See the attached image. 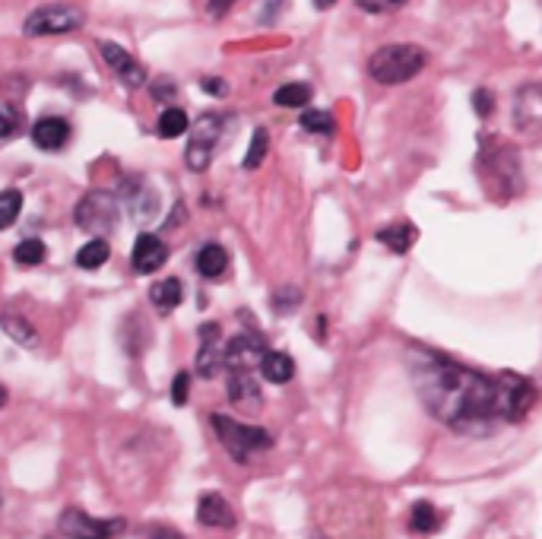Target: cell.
<instances>
[{
    "mask_svg": "<svg viewBox=\"0 0 542 539\" xmlns=\"http://www.w3.org/2000/svg\"><path fill=\"white\" fill-rule=\"evenodd\" d=\"M413 381L425 410L460 435H489L501 422L523 419L536 400L530 381L492 378L432 352L413 356Z\"/></svg>",
    "mask_w": 542,
    "mask_h": 539,
    "instance_id": "cell-1",
    "label": "cell"
},
{
    "mask_svg": "<svg viewBox=\"0 0 542 539\" xmlns=\"http://www.w3.org/2000/svg\"><path fill=\"white\" fill-rule=\"evenodd\" d=\"M422 67H425V51L416 45H384L368 58L371 80H378L384 86L409 83Z\"/></svg>",
    "mask_w": 542,
    "mask_h": 539,
    "instance_id": "cell-2",
    "label": "cell"
},
{
    "mask_svg": "<svg viewBox=\"0 0 542 539\" xmlns=\"http://www.w3.org/2000/svg\"><path fill=\"white\" fill-rule=\"evenodd\" d=\"M210 422H213V429H216V435H219V441H222V448H226L229 457L238 460V463H248L254 454L267 451L270 444H273L270 432L257 429V425L235 422V419L222 416V413L210 416Z\"/></svg>",
    "mask_w": 542,
    "mask_h": 539,
    "instance_id": "cell-3",
    "label": "cell"
},
{
    "mask_svg": "<svg viewBox=\"0 0 542 539\" xmlns=\"http://www.w3.org/2000/svg\"><path fill=\"white\" fill-rule=\"evenodd\" d=\"M118 216H121V200L111 191H89L77 203V210H73V222L89 235L111 232L118 226Z\"/></svg>",
    "mask_w": 542,
    "mask_h": 539,
    "instance_id": "cell-4",
    "label": "cell"
},
{
    "mask_svg": "<svg viewBox=\"0 0 542 539\" xmlns=\"http://www.w3.org/2000/svg\"><path fill=\"white\" fill-rule=\"evenodd\" d=\"M83 26V10L70 7V4H48L39 7L26 16L23 32L29 39H42V35H67V32H77Z\"/></svg>",
    "mask_w": 542,
    "mask_h": 539,
    "instance_id": "cell-5",
    "label": "cell"
},
{
    "mask_svg": "<svg viewBox=\"0 0 542 539\" xmlns=\"http://www.w3.org/2000/svg\"><path fill=\"white\" fill-rule=\"evenodd\" d=\"M222 137V118L207 111L200 115L191 127V137H188V150H184V165L191 172H207L210 162H213V150Z\"/></svg>",
    "mask_w": 542,
    "mask_h": 539,
    "instance_id": "cell-6",
    "label": "cell"
},
{
    "mask_svg": "<svg viewBox=\"0 0 542 539\" xmlns=\"http://www.w3.org/2000/svg\"><path fill=\"white\" fill-rule=\"evenodd\" d=\"M58 527L67 539H115L127 530V520L121 517L99 520V517H89L80 508H67L58 520Z\"/></svg>",
    "mask_w": 542,
    "mask_h": 539,
    "instance_id": "cell-7",
    "label": "cell"
},
{
    "mask_svg": "<svg viewBox=\"0 0 542 539\" xmlns=\"http://www.w3.org/2000/svg\"><path fill=\"white\" fill-rule=\"evenodd\" d=\"M267 352V343L257 337V333H238L226 343V362L229 371H251V368H260V359H264Z\"/></svg>",
    "mask_w": 542,
    "mask_h": 539,
    "instance_id": "cell-8",
    "label": "cell"
},
{
    "mask_svg": "<svg viewBox=\"0 0 542 539\" xmlns=\"http://www.w3.org/2000/svg\"><path fill=\"white\" fill-rule=\"evenodd\" d=\"M197 333H200L197 375L200 378H213V375H219V368H226V362H222V356H226V346H222L219 324H203Z\"/></svg>",
    "mask_w": 542,
    "mask_h": 539,
    "instance_id": "cell-9",
    "label": "cell"
},
{
    "mask_svg": "<svg viewBox=\"0 0 542 539\" xmlns=\"http://www.w3.org/2000/svg\"><path fill=\"white\" fill-rule=\"evenodd\" d=\"M99 51H102V58H105V64L115 70V77L127 86V89H137V86H143V80H146V73H143V67L130 58V51L127 48H121V45H115V42H99Z\"/></svg>",
    "mask_w": 542,
    "mask_h": 539,
    "instance_id": "cell-10",
    "label": "cell"
},
{
    "mask_svg": "<svg viewBox=\"0 0 542 539\" xmlns=\"http://www.w3.org/2000/svg\"><path fill=\"white\" fill-rule=\"evenodd\" d=\"M130 260H134V270L149 276V273H156L162 270V264L168 260V245L153 235V232H143L137 241H134V254H130Z\"/></svg>",
    "mask_w": 542,
    "mask_h": 539,
    "instance_id": "cell-11",
    "label": "cell"
},
{
    "mask_svg": "<svg viewBox=\"0 0 542 539\" xmlns=\"http://www.w3.org/2000/svg\"><path fill=\"white\" fill-rule=\"evenodd\" d=\"M197 520L203 527L229 530V527H235V511L229 508V501L222 498L219 492H203L200 501H197Z\"/></svg>",
    "mask_w": 542,
    "mask_h": 539,
    "instance_id": "cell-12",
    "label": "cell"
},
{
    "mask_svg": "<svg viewBox=\"0 0 542 539\" xmlns=\"http://www.w3.org/2000/svg\"><path fill=\"white\" fill-rule=\"evenodd\" d=\"M32 143L39 146V150H48V153H58V150H64L67 146V140H70V124L64 121V118H42V121H35L32 124Z\"/></svg>",
    "mask_w": 542,
    "mask_h": 539,
    "instance_id": "cell-13",
    "label": "cell"
},
{
    "mask_svg": "<svg viewBox=\"0 0 542 539\" xmlns=\"http://www.w3.org/2000/svg\"><path fill=\"white\" fill-rule=\"evenodd\" d=\"M127 213L137 222H149L159 216V194L149 188V184H130V191L124 197Z\"/></svg>",
    "mask_w": 542,
    "mask_h": 539,
    "instance_id": "cell-14",
    "label": "cell"
},
{
    "mask_svg": "<svg viewBox=\"0 0 542 539\" xmlns=\"http://www.w3.org/2000/svg\"><path fill=\"white\" fill-rule=\"evenodd\" d=\"M229 400L238 406V410H257L260 387L251 371H229Z\"/></svg>",
    "mask_w": 542,
    "mask_h": 539,
    "instance_id": "cell-15",
    "label": "cell"
},
{
    "mask_svg": "<svg viewBox=\"0 0 542 539\" xmlns=\"http://www.w3.org/2000/svg\"><path fill=\"white\" fill-rule=\"evenodd\" d=\"M194 267L200 276H207V280H219V276L229 270V251L222 245H203L197 251Z\"/></svg>",
    "mask_w": 542,
    "mask_h": 539,
    "instance_id": "cell-16",
    "label": "cell"
},
{
    "mask_svg": "<svg viewBox=\"0 0 542 539\" xmlns=\"http://www.w3.org/2000/svg\"><path fill=\"white\" fill-rule=\"evenodd\" d=\"M184 299V286L181 280H175V276H168V280H159L153 283V289H149V302H153V308L159 314H168V311H175Z\"/></svg>",
    "mask_w": 542,
    "mask_h": 539,
    "instance_id": "cell-17",
    "label": "cell"
},
{
    "mask_svg": "<svg viewBox=\"0 0 542 539\" xmlns=\"http://www.w3.org/2000/svg\"><path fill=\"white\" fill-rule=\"evenodd\" d=\"M260 375H264V381H270V384H286L295 375V362H292V356H286V352L267 349L264 359H260Z\"/></svg>",
    "mask_w": 542,
    "mask_h": 539,
    "instance_id": "cell-18",
    "label": "cell"
},
{
    "mask_svg": "<svg viewBox=\"0 0 542 539\" xmlns=\"http://www.w3.org/2000/svg\"><path fill=\"white\" fill-rule=\"evenodd\" d=\"M0 327H4V333L20 346H35L39 343V330H35L26 318H20V314H0Z\"/></svg>",
    "mask_w": 542,
    "mask_h": 539,
    "instance_id": "cell-19",
    "label": "cell"
},
{
    "mask_svg": "<svg viewBox=\"0 0 542 539\" xmlns=\"http://www.w3.org/2000/svg\"><path fill=\"white\" fill-rule=\"evenodd\" d=\"M108 257H111L108 241H105L102 235H92L86 245L77 251V267H83V270H99V267H105Z\"/></svg>",
    "mask_w": 542,
    "mask_h": 539,
    "instance_id": "cell-20",
    "label": "cell"
},
{
    "mask_svg": "<svg viewBox=\"0 0 542 539\" xmlns=\"http://www.w3.org/2000/svg\"><path fill=\"white\" fill-rule=\"evenodd\" d=\"M378 241L381 245H387L394 254H406L409 248H413V241H416V229L413 226H387L378 232Z\"/></svg>",
    "mask_w": 542,
    "mask_h": 539,
    "instance_id": "cell-21",
    "label": "cell"
},
{
    "mask_svg": "<svg viewBox=\"0 0 542 539\" xmlns=\"http://www.w3.org/2000/svg\"><path fill=\"white\" fill-rule=\"evenodd\" d=\"M159 137L162 140H175V137H181V134H188L191 130V121H188V115H184L181 108H165L162 115H159Z\"/></svg>",
    "mask_w": 542,
    "mask_h": 539,
    "instance_id": "cell-22",
    "label": "cell"
},
{
    "mask_svg": "<svg viewBox=\"0 0 542 539\" xmlns=\"http://www.w3.org/2000/svg\"><path fill=\"white\" fill-rule=\"evenodd\" d=\"M311 102V86L305 83H286L273 92V105L279 108H305Z\"/></svg>",
    "mask_w": 542,
    "mask_h": 539,
    "instance_id": "cell-23",
    "label": "cell"
},
{
    "mask_svg": "<svg viewBox=\"0 0 542 539\" xmlns=\"http://www.w3.org/2000/svg\"><path fill=\"white\" fill-rule=\"evenodd\" d=\"M23 124H26V111L20 105L13 102L0 105V140H13L23 130Z\"/></svg>",
    "mask_w": 542,
    "mask_h": 539,
    "instance_id": "cell-24",
    "label": "cell"
},
{
    "mask_svg": "<svg viewBox=\"0 0 542 539\" xmlns=\"http://www.w3.org/2000/svg\"><path fill=\"white\" fill-rule=\"evenodd\" d=\"M13 257H16V264H20V267H39L42 260L48 257V248H45L42 238H23L20 245H16Z\"/></svg>",
    "mask_w": 542,
    "mask_h": 539,
    "instance_id": "cell-25",
    "label": "cell"
},
{
    "mask_svg": "<svg viewBox=\"0 0 542 539\" xmlns=\"http://www.w3.org/2000/svg\"><path fill=\"white\" fill-rule=\"evenodd\" d=\"M20 213H23V194L20 191L10 188V191L0 194V232L10 229L13 222L20 219Z\"/></svg>",
    "mask_w": 542,
    "mask_h": 539,
    "instance_id": "cell-26",
    "label": "cell"
},
{
    "mask_svg": "<svg viewBox=\"0 0 542 539\" xmlns=\"http://www.w3.org/2000/svg\"><path fill=\"white\" fill-rule=\"evenodd\" d=\"M435 527H438L435 508L428 505V501H419V505L413 508V514H409V530H413V533H432Z\"/></svg>",
    "mask_w": 542,
    "mask_h": 539,
    "instance_id": "cell-27",
    "label": "cell"
},
{
    "mask_svg": "<svg viewBox=\"0 0 542 539\" xmlns=\"http://www.w3.org/2000/svg\"><path fill=\"white\" fill-rule=\"evenodd\" d=\"M270 150V134L264 127H257L254 134H251V146H248V156H245V169H257L260 162H264Z\"/></svg>",
    "mask_w": 542,
    "mask_h": 539,
    "instance_id": "cell-28",
    "label": "cell"
},
{
    "mask_svg": "<svg viewBox=\"0 0 542 539\" xmlns=\"http://www.w3.org/2000/svg\"><path fill=\"white\" fill-rule=\"evenodd\" d=\"M302 127L308 134H321V137H330L333 134V118L327 111H317V108H305L302 111Z\"/></svg>",
    "mask_w": 542,
    "mask_h": 539,
    "instance_id": "cell-29",
    "label": "cell"
},
{
    "mask_svg": "<svg viewBox=\"0 0 542 539\" xmlns=\"http://www.w3.org/2000/svg\"><path fill=\"white\" fill-rule=\"evenodd\" d=\"M188 394H191V375H188V371H178L175 381H172V403L184 406V403H188Z\"/></svg>",
    "mask_w": 542,
    "mask_h": 539,
    "instance_id": "cell-30",
    "label": "cell"
},
{
    "mask_svg": "<svg viewBox=\"0 0 542 539\" xmlns=\"http://www.w3.org/2000/svg\"><path fill=\"white\" fill-rule=\"evenodd\" d=\"M406 0H355V7L359 10H365V13H390V10H397V7H403Z\"/></svg>",
    "mask_w": 542,
    "mask_h": 539,
    "instance_id": "cell-31",
    "label": "cell"
},
{
    "mask_svg": "<svg viewBox=\"0 0 542 539\" xmlns=\"http://www.w3.org/2000/svg\"><path fill=\"white\" fill-rule=\"evenodd\" d=\"M473 105H476V115H479V118H489L492 108H495L492 92H489V89H476V92H473Z\"/></svg>",
    "mask_w": 542,
    "mask_h": 539,
    "instance_id": "cell-32",
    "label": "cell"
},
{
    "mask_svg": "<svg viewBox=\"0 0 542 539\" xmlns=\"http://www.w3.org/2000/svg\"><path fill=\"white\" fill-rule=\"evenodd\" d=\"M235 4H238V0H210V4H207V13L213 16V20H222V16H226Z\"/></svg>",
    "mask_w": 542,
    "mask_h": 539,
    "instance_id": "cell-33",
    "label": "cell"
},
{
    "mask_svg": "<svg viewBox=\"0 0 542 539\" xmlns=\"http://www.w3.org/2000/svg\"><path fill=\"white\" fill-rule=\"evenodd\" d=\"M200 86H203V89H207V92H210V96H226V89H229V86H226V83H222L219 77H207V80H200Z\"/></svg>",
    "mask_w": 542,
    "mask_h": 539,
    "instance_id": "cell-34",
    "label": "cell"
},
{
    "mask_svg": "<svg viewBox=\"0 0 542 539\" xmlns=\"http://www.w3.org/2000/svg\"><path fill=\"white\" fill-rule=\"evenodd\" d=\"M146 539H184V536L172 527H153V530H146Z\"/></svg>",
    "mask_w": 542,
    "mask_h": 539,
    "instance_id": "cell-35",
    "label": "cell"
},
{
    "mask_svg": "<svg viewBox=\"0 0 542 539\" xmlns=\"http://www.w3.org/2000/svg\"><path fill=\"white\" fill-rule=\"evenodd\" d=\"M283 4H286V0H267V10L260 13V23H273V20H276V13L283 10Z\"/></svg>",
    "mask_w": 542,
    "mask_h": 539,
    "instance_id": "cell-36",
    "label": "cell"
},
{
    "mask_svg": "<svg viewBox=\"0 0 542 539\" xmlns=\"http://www.w3.org/2000/svg\"><path fill=\"white\" fill-rule=\"evenodd\" d=\"M333 4H336V0H314V7H317V10H330Z\"/></svg>",
    "mask_w": 542,
    "mask_h": 539,
    "instance_id": "cell-37",
    "label": "cell"
},
{
    "mask_svg": "<svg viewBox=\"0 0 542 539\" xmlns=\"http://www.w3.org/2000/svg\"><path fill=\"white\" fill-rule=\"evenodd\" d=\"M0 406H7V387L0 384Z\"/></svg>",
    "mask_w": 542,
    "mask_h": 539,
    "instance_id": "cell-38",
    "label": "cell"
}]
</instances>
